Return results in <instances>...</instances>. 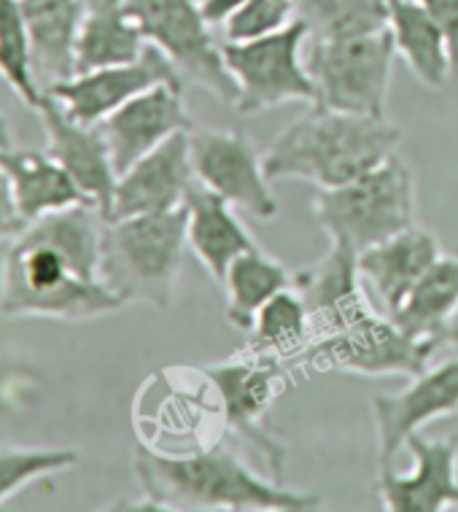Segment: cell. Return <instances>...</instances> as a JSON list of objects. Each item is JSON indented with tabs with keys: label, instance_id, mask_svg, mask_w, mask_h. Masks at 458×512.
<instances>
[{
	"label": "cell",
	"instance_id": "cell-27",
	"mask_svg": "<svg viewBox=\"0 0 458 512\" xmlns=\"http://www.w3.org/2000/svg\"><path fill=\"white\" fill-rule=\"evenodd\" d=\"M308 38H348L388 27V0H294Z\"/></svg>",
	"mask_w": 458,
	"mask_h": 512
},
{
	"label": "cell",
	"instance_id": "cell-18",
	"mask_svg": "<svg viewBox=\"0 0 458 512\" xmlns=\"http://www.w3.org/2000/svg\"><path fill=\"white\" fill-rule=\"evenodd\" d=\"M440 256L442 246L437 235L413 224L359 254L364 289L378 310L391 316Z\"/></svg>",
	"mask_w": 458,
	"mask_h": 512
},
{
	"label": "cell",
	"instance_id": "cell-19",
	"mask_svg": "<svg viewBox=\"0 0 458 512\" xmlns=\"http://www.w3.org/2000/svg\"><path fill=\"white\" fill-rule=\"evenodd\" d=\"M186 246L213 281H224L227 267L243 251L254 248V238L240 221L238 208L211 192L200 181L186 195Z\"/></svg>",
	"mask_w": 458,
	"mask_h": 512
},
{
	"label": "cell",
	"instance_id": "cell-30",
	"mask_svg": "<svg viewBox=\"0 0 458 512\" xmlns=\"http://www.w3.org/2000/svg\"><path fill=\"white\" fill-rule=\"evenodd\" d=\"M297 19L294 0H246L232 17L221 25V41L243 44L270 33H278Z\"/></svg>",
	"mask_w": 458,
	"mask_h": 512
},
{
	"label": "cell",
	"instance_id": "cell-7",
	"mask_svg": "<svg viewBox=\"0 0 458 512\" xmlns=\"http://www.w3.org/2000/svg\"><path fill=\"white\" fill-rule=\"evenodd\" d=\"M205 375L219 391L224 432L232 434L238 445H246L265 464L267 475L283 483L286 445L273 434L267 415L286 389L289 364L238 351L227 362L208 364Z\"/></svg>",
	"mask_w": 458,
	"mask_h": 512
},
{
	"label": "cell",
	"instance_id": "cell-4",
	"mask_svg": "<svg viewBox=\"0 0 458 512\" xmlns=\"http://www.w3.org/2000/svg\"><path fill=\"white\" fill-rule=\"evenodd\" d=\"M186 208L106 219L100 278L122 305L168 310L186 251Z\"/></svg>",
	"mask_w": 458,
	"mask_h": 512
},
{
	"label": "cell",
	"instance_id": "cell-5",
	"mask_svg": "<svg viewBox=\"0 0 458 512\" xmlns=\"http://www.w3.org/2000/svg\"><path fill=\"white\" fill-rule=\"evenodd\" d=\"M313 216L329 240L356 254L415 224V176L397 151L335 189H318Z\"/></svg>",
	"mask_w": 458,
	"mask_h": 512
},
{
	"label": "cell",
	"instance_id": "cell-13",
	"mask_svg": "<svg viewBox=\"0 0 458 512\" xmlns=\"http://www.w3.org/2000/svg\"><path fill=\"white\" fill-rule=\"evenodd\" d=\"M458 410V356L410 378L405 389L378 394L372 399V418L378 432V469L394 467L399 451H405L410 434L421 432L437 418Z\"/></svg>",
	"mask_w": 458,
	"mask_h": 512
},
{
	"label": "cell",
	"instance_id": "cell-20",
	"mask_svg": "<svg viewBox=\"0 0 458 512\" xmlns=\"http://www.w3.org/2000/svg\"><path fill=\"white\" fill-rule=\"evenodd\" d=\"M25 14L30 46H33V71L41 89L76 76V46L87 0H19Z\"/></svg>",
	"mask_w": 458,
	"mask_h": 512
},
{
	"label": "cell",
	"instance_id": "cell-24",
	"mask_svg": "<svg viewBox=\"0 0 458 512\" xmlns=\"http://www.w3.org/2000/svg\"><path fill=\"white\" fill-rule=\"evenodd\" d=\"M146 46L141 27L124 9V0H87L76 46V73L133 62Z\"/></svg>",
	"mask_w": 458,
	"mask_h": 512
},
{
	"label": "cell",
	"instance_id": "cell-26",
	"mask_svg": "<svg viewBox=\"0 0 458 512\" xmlns=\"http://www.w3.org/2000/svg\"><path fill=\"white\" fill-rule=\"evenodd\" d=\"M291 283H294V273H289L286 265L278 262L275 256L265 254L259 246L243 251L227 267L224 281L219 283L227 294L224 313H227L229 327L238 329V332H248L256 313L265 308L275 294L289 289Z\"/></svg>",
	"mask_w": 458,
	"mask_h": 512
},
{
	"label": "cell",
	"instance_id": "cell-25",
	"mask_svg": "<svg viewBox=\"0 0 458 512\" xmlns=\"http://www.w3.org/2000/svg\"><path fill=\"white\" fill-rule=\"evenodd\" d=\"M246 345L240 348L243 354L275 359L283 364H300L305 351L313 343V327L305 300L291 283L259 310L254 324L246 332Z\"/></svg>",
	"mask_w": 458,
	"mask_h": 512
},
{
	"label": "cell",
	"instance_id": "cell-31",
	"mask_svg": "<svg viewBox=\"0 0 458 512\" xmlns=\"http://www.w3.org/2000/svg\"><path fill=\"white\" fill-rule=\"evenodd\" d=\"M418 3L445 33L450 54H453V65L458 68V0H418Z\"/></svg>",
	"mask_w": 458,
	"mask_h": 512
},
{
	"label": "cell",
	"instance_id": "cell-21",
	"mask_svg": "<svg viewBox=\"0 0 458 512\" xmlns=\"http://www.w3.org/2000/svg\"><path fill=\"white\" fill-rule=\"evenodd\" d=\"M0 168L9 176L11 192H14L19 213L27 224L41 216H49V213L89 203L76 181L68 176V170L62 168L49 151L11 146V149L0 151Z\"/></svg>",
	"mask_w": 458,
	"mask_h": 512
},
{
	"label": "cell",
	"instance_id": "cell-17",
	"mask_svg": "<svg viewBox=\"0 0 458 512\" xmlns=\"http://www.w3.org/2000/svg\"><path fill=\"white\" fill-rule=\"evenodd\" d=\"M36 111L41 114L46 130V151L68 170V176L76 181L84 197L97 205L108 219L119 173L97 124L89 127V124L73 122L52 95H44Z\"/></svg>",
	"mask_w": 458,
	"mask_h": 512
},
{
	"label": "cell",
	"instance_id": "cell-29",
	"mask_svg": "<svg viewBox=\"0 0 458 512\" xmlns=\"http://www.w3.org/2000/svg\"><path fill=\"white\" fill-rule=\"evenodd\" d=\"M79 464V453L68 448H17L0 445V504L41 477L57 475Z\"/></svg>",
	"mask_w": 458,
	"mask_h": 512
},
{
	"label": "cell",
	"instance_id": "cell-22",
	"mask_svg": "<svg viewBox=\"0 0 458 512\" xmlns=\"http://www.w3.org/2000/svg\"><path fill=\"white\" fill-rule=\"evenodd\" d=\"M388 30L394 49L423 87L440 89L456 71L448 38L418 0H388Z\"/></svg>",
	"mask_w": 458,
	"mask_h": 512
},
{
	"label": "cell",
	"instance_id": "cell-32",
	"mask_svg": "<svg viewBox=\"0 0 458 512\" xmlns=\"http://www.w3.org/2000/svg\"><path fill=\"white\" fill-rule=\"evenodd\" d=\"M27 221L22 219V213L17 208L14 192H11L9 176L0 168V243H9L25 230Z\"/></svg>",
	"mask_w": 458,
	"mask_h": 512
},
{
	"label": "cell",
	"instance_id": "cell-1",
	"mask_svg": "<svg viewBox=\"0 0 458 512\" xmlns=\"http://www.w3.org/2000/svg\"><path fill=\"white\" fill-rule=\"evenodd\" d=\"M106 216L92 203L30 221L0 259V316L89 321L122 310L100 278Z\"/></svg>",
	"mask_w": 458,
	"mask_h": 512
},
{
	"label": "cell",
	"instance_id": "cell-16",
	"mask_svg": "<svg viewBox=\"0 0 458 512\" xmlns=\"http://www.w3.org/2000/svg\"><path fill=\"white\" fill-rule=\"evenodd\" d=\"M194 184L189 133H178L119 173L108 219L181 208Z\"/></svg>",
	"mask_w": 458,
	"mask_h": 512
},
{
	"label": "cell",
	"instance_id": "cell-10",
	"mask_svg": "<svg viewBox=\"0 0 458 512\" xmlns=\"http://www.w3.org/2000/svg\"><path fill=\"white\" fill-rule=\"evenodd\" d=\"M432 354L429 345L407 337L383 310H378V305H370L324 337L313 340L300 364L310 370L362 378H413L429 367Z\"/></svg>",
	"mask_w": 458,
	"mask_h": 512
},
{
	"label": "cell",
	"instance_id": "cell-11",
	"mask_svg": "<svg viewBox=\"0 0 458 512\" xmlns=\"http://www.w3.org/2000/svg\"><path fill=\"white\" fill-rule=\"evenodd\" d=\"M189 149L200 184L254 219L273 221L278 216V200L270 189L262 157L246 135L216 127H192Z\"/></svg>",
	"mask_w": 458,
	"mask_h": 512
},
{
	"label": "cell",
	"instance_id": "cell-33",
	"mask_svg": "<svg viewBox=\"0 0 458 512\" xmlns=\"http://www.w3.org/2000/svg\"><path fill=\"white\" fill-rule=\"evenodd\" d=\"M197 3H200V11H203V17L208 19V25L221 27L240 9V6H243V3H246V0H197Z\"/></svg>",
	"mask_w": 458,
	"mask_h": 512
},
{
	"label": "cell",
	"instance_id": "cell-3",
	"mask_svg": "<svg viewBox=\"0 0 458 512\" xmlns=\"http://www.w3.org/2000/svg\"><path fill=\"white\" fill-rule=\"evenodd\" d=\"M402 130L388 119L310 106L262 154L270 181L297 178L335 189L380 165L399 149Z\"/></svg>",
	"mask_w": 458,
	"mask_h": 512
},
{
	"label": "cell",
	"instance_id": "cell-9",
	"mask_svg": "<svg viewBox=\"0 0 458 512\" xmlns=\"http://www.w3.org/2000/svg\"><path fill=\"white\" fill-rule=\"evenodd\" d=\"M305 44L308 27L300 19L256 41H221L224 62L238 84L235 111L254 116L289 103L316 106V87L305 68Z\"/></svg>",
	"mask_w": 458,
	"mask_h": 512
},
{
	"label": "cell",
	"instance_id": "cell-6",
	"mask_svg": "<svg viewBox=\"0 0 458 512\" xmlns=\"http://www.w3.org/2000/svg\"><path fill=\"white\" fill-rule=\"evenodd\" d=\"M394 57L388 27L348 38H308L305 68L316 87V106L386 119Z\"/></svg>",
	"mask_w": 458,
	"mask_h": 512
},
{
	"label": "cell",
	"instance_id": "cell-2",
	"mask_svg": "<svg viewBox=\"0 0 458 512\" xmlns=\"http://www.w3.org/2000/svg\"><path fill=\"white\" fill-rule=\"evenodd\" d=\"M133 469L143 499L116 504L122 510L313 512L324 504L316 494L294 491L256 472L224 442L184 453L138 445Z\"/></svg>",
	"mask_w": 458,
	"mask_h": 512
},
{
	"label": "cell",
	"instance_id": "cell-8",
	"mask_svg": "<svg viewBox=\"0 0 458 512\" xmlns=\"http://www.w3.org/2000/svg\"><path fill=\"white\" fill-rule=\"evenodd\" d=\"M124 9L141 27L146 44L157 46L176 65L181 79L235 108L238 84L197 0H124Z\"/></svg>",
	"mask_w": 458,
	"mask_h": 512
},
{
	"label": "cell",
	"instance_id": "cell-35",
	"mask_svg": "<svg viewBox=\"0 0 458 512\" xmlns=\"http://www.w3.org/2000/svg\"><path fill=\"white\" fill-rule=\"evenodd\" d=\"M3 149H11V127L9 119L0 114V151Z\"/></svg>",
	"mask_w": 458,
	"mask_h": 512
},
{
	"label": "cell",
	"instance_id": "cell-34",
	"mask_svg": "<svg viewBox=\"0 0 458 512\" xmlns=\"http://www.w3.org/2000/svg\"><path fill=\"white\" fill-rule=\"evenodd\" d=\"M442 345H450V348H456V351H458V308H456V313L448 318L445 329H442L440 348H442Z\"/></svg>",
	"mask_w": 458,
	"mask_h": 512
},
{
	"label": "cell",
	"instance_id": "cell-23",
	"mask_svg": "<svg viewBox=\"0 0 458 512\" xmlns=\"http://www.w3.org/2000/svg\"><path fill=\"white\" fill-rule=\"evenodd\" d=\"M458 308V256L442 254L421 281L415 283L402 305L391 313V321L397 324L407 337L429 345L432 351L440 348V335L448 318Z\"/></svg>",
	"mask_w": 458,
	"mask_h": 512
},
{
	"label": "cell",
	"instance_id": "cell-28",
	"mask_svg": "<svg viewBox=\"0 0 458 512\" xmlns=\"http://www.w3.org/2000/svg\"><path fill=\"white\" fill-rule=\"evenodd\" d=\"M0 79L27 108L41 106L46 92L33 71V46L19 0H0Z\"/></svg>",
	"mask_w": 458,
	"mask_h": 512
},
{
	"label": "cell",
	"instance_id": "cell-14",
	"mask_svg": "<svg viewBox=\"0 0 458 512\" xmlns=\"http://www.w3.org/2000/svg\"><path fill=\"white\" fill-rule=\"evenodd\" d=\"M413 456L407 472L378 469V496L388 512H442L458 507V440L450 437H407Z\"/></svg>",
	"mask_w": 458,
	"mask_h": 512
},
{
	"label": "cell",
	"instance_id": "cell-12",
	"mask_svg": "<svg viewBox=\"0 0 458 512\" xmlns=\"http://www.w3.org/2000/svg\"><path fill=\"white\" fill-rule=\"evenodd\" d=\"M157 84L184 87V79L176 71V65L159 52L157 46L149 44L138 60L111 65V68H97L89 73H76L71 79L46 89V95H52L73 122L95 127L108 114H114L116 108L124 106L127 100H133L135 95H141Z\"/></svg>",
	"mask_w": 458,
	"mask_h": 512
},
{
	"label": "cell",
	"instance_id": "cell-15",
	"mask_svg": "<svg viewBox=\"0 0 458 512\" xmlns=\"http://www.w3.org/2000/svg\"><path fill=\"white\" fill-rule=\"evenodd\" d=\"M181 89L184 87L157 84L135 95L133 100H127L103 122H97V130L114 159L116 173L133 168L138 159L146 157L149 151L162 146L173 135L192 130V116L186 111Z\"/></svg>",
	"mask_w": 458,
	"mask_h": 512
}]
</instances>
